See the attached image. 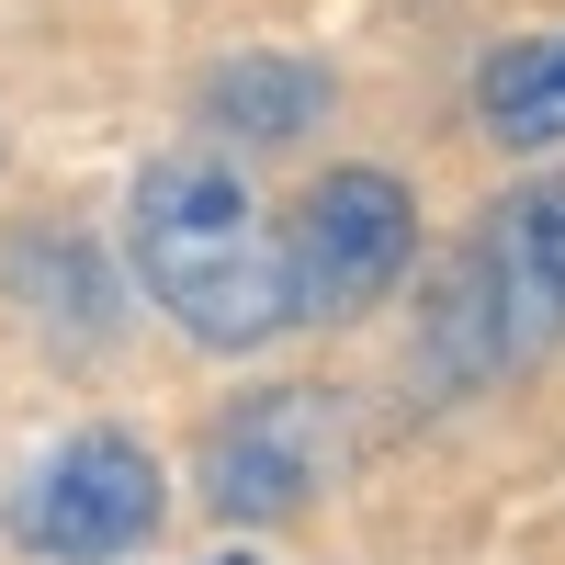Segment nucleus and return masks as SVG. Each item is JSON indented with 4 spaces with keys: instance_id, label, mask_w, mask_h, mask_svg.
<instances>
[{
    "instance_id": "obj_1",
    "label": "nucleus",
    "mask_w": 565,
    "mask_h": 565,
    "mask_svg": "<svg viewBox=\"0 0 565 565\" xmlns=\"http://www.w3.org/2000/svg\"><path fill=\"white\" fill-rule=\"evenodd\" d=\"M125 249L148 306H170L181 340L204 351H260L295 328V271H282V238L260 226L249 181L226 159H159L136 181V215H125Z\"/></svg>"
},
{
    "instance_id": "obj_2",
    "label": "nucleus",
    "mask_w": 565,
    "mask_h": 565,
    "mask_svg": "<svg viewBox=\"0 0 565 565\" xmlns=\"http://www.w3.org/2000/svg\"><path fill=\"white\" fill-rule=\"evenodd\" d=\"M452 340H463V373L532 362L565 340V181H521L487 204L476 260L452 282Z\"/></svg>"
},
{
    "instance_id": "obj_3",
    "label": "nucleus",
    "mask_w": 565,
    "mask_h": 565,
    "mask_svg": "<svg viewBox=\"0 0 565 565\" xmlns=\"http://www.w3.org/2000/svg\"><path fill=\"white\" fill-rule=\"evenodd\" d=\"M418 249V204L396 170H328L317 204L282 238V271H295V317H362L396 295V271Z\"/></svg>"
},
{
    "instance_id": "obj_4",
    "label": "nucleus",
    "mask_w": 565,
    "mask_h": 565,
    "mask_svg": "<svg viewBox=\"0 0 565 565\" xmlns=\"http://www.w3.org/2000/svg\"><path fill=\"white\" fill-rule=\"evenodd\" d=\"M159 532V463L125 430H79L68 452H45L12 498V543L57 565H114Z\"/></svg>"
},
{
    "instance_id": "obj_5",
    "label": "nucleus",
    "mask_w": 565,
    "mask_h": 565,
    "mask_svg": "<svg viewBox=\"0 0 565 565\" xmlns=\"http://www.w3.org/2000/svg\"><path fill=\"white\" fill-rule=\"evenodd\" d=\"M317 487H328V396L317 385H271L204 430V498L226 521H295Z\"/></svg>"
},
{
    "instance_id": "obj_6",
    "label": "nucleus",
    "mask_w": 565,
    "mask_h": 565,
    "mask_svg": "<svg viewBox=\"0 0 565 565\" xmlns=\"http://www.w3.org/2000/svg\"><path fill=\"white\" fill-rule=\"evenodd\" d=\"M476 125L498 148H565V23L521 34L476 68Z\"/></svg>"
},
{
    "instance_id": "obj_7",
    "label": "nucleus",
    "mask_w": 565,
    "mask_h": 565,
    "mask_svg": "<svg viewBox=\"0 0 565 565\" xmlns=\"http://www.w3.org/2000/svg\"><path fill=\"white\" fill-rule=\"evenodd\" d=\"M204 114L226 136H249V148H282V136H306L328 114V68H306V57H226L204 79Z\"/></svg>"
},
{
    "instance_id": "obj_8",
    "label": "nucleus",
    "mask_w": 565,
    "mask_h": 565,
    "mask_svg": "<svg viewBox=\"0 0 565 565\" xmlns=\"http://www.w3.org/2000/svg\"><path fill=\"white\" fill-rule=\"evenodd\" d=\"M204 565H249V554H204Z\"/></svg>"
}]
</instances>
